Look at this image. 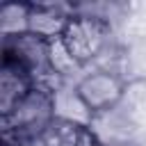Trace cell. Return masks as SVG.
<instances>
[{
  "label": "cell",
  "mask_w": 146,
  "mask_h": 146,
  "mask_svg": "<svg viewBox=\"0 0 146 146\" xmlns=\"http://www.w3.org/2000/svg\"><path fill=\"white\" fill-rule=\"evenodd\" d=\"M55 119V103L52 96L39 87H32L16 105L14 110L2 116V135L5 137H30V135H43V130Z\"/></svg>",
  "instance_id": "cell-1"
},
{
  "label": "cell",
  "mask_w": 146,
  "mask_h": 146,
  "mask_svg": "<svg viewBox=\"0 0 146 146\" xmlns=\"http://www.w3.org/2000/svg\"><path fill=\"white\" fill-rule=\"evenodd\" d=\"M62 39L82 66L94 64L96 57L114 41L112 39V25H107L103 21H96V18L78 16V14L66 25Z\"/></svg>",
  "instance_id": "cell-2"
},
{
  "label": "cell",
  "mask_w": 146,
  "mask_h": 146,
  "mask_svg": "<svg viewBox=\"0 0 146 146\" xmlns=\"http://www.w3.org/2000/svg\"><path fill=\"white\" fill-rule=\"evenodd\" d=\"M75 89L94 116L112 112L114 107L121 105V100L125 96L123 78L116 73H110V71H98V68L87 71L80 80H75Z\"/></svg>",
  "instance_id": "cell-3"
},
{
  "label": "cell",
  "mask_w": 146,
  "mask_h": 146,
  "mask_svg": "<svg viewBox=\"0 0 146 146\" xmlns=\"http://www.w3.org/2000/svg\"><path fill=\"white\" fill-rule=\"evenodd\" d=\"M48 46H50V41L32 34V32L7 36V39H2V59H11L21 68H25L32 78H36L50 68Z\"/></svg>",
  "instance_id": "cell-4"
},
{
  "label": "cell",
  "mask_w": 146,
  "mask_h": 146,
  "mask_svg": "<svg viewBox=\"0 0 146 146\" xmlns=\"http://www.w3.org/2000/svg\"><path fill=\"white\" fill-rule=\"evenodd\" d=\"M75 16V5H64V2H32L30 5V23H27V32L52 41L59 39L66 30V25L71 23V18Z\"/></svg>",
  "instance_id": "cell-5"
},
{
  "label": "cell",
  "mask_w": 146,
  "mask_h": 146,
  "mask_svg": "<svg viewBox=\"0 0 146 146\" xmlns=\"http://www.w3.org/2000/svg\"><path fill=\"white\" fill-rule=\"evenodd\" d=\"M32 75L21 68L18 64H14L11 59H2V68H0V110L2 116H7L14 105L32 89Z\"/></svg>",
  "instance_id": "cell-6"
},
{
  "label": "cell",
  "mask_w": 146,
  "mask_h": 146,
  "mask_svg": "<svg viewBox=\"0 0 146 146\" xmlns=\"http://www.w3.org/2000/svg\"><path fill=\"white\" fill-rule=\"evenodd\" d=\"M52 103H55V119H64L68 123H75V125H82V128H91L96 116L91 114V110L80 98V94H78L73 82L62 87L52 96Z\"/></svg>",
  "instance_id": "cell-7"
},
{
  "label": "cell",
  "mask_w": 146,
  "mask_h": 146,
  "mask_svg": "<svg viewBox=\"0 0 146 146\" xmlns=\"http://www.w3.org/2000/svg\"><path fill=\"white\" fill-rule=\"evenodd\" d=\"M48 64H50V68H52L59 78H64L66 82H73V84H75L73 78L80 80V78L84 75V68H87V66H82V64L73 57V52L68 50V46L64 43L62 36L50 41V46H48Z\"/></svg>",
  "instance_id": "cell-8"
},
{
  "label": "cell",
  "mask_w": 146,
  "mask_h": 146,
  "mask_svg": "<svg viewBox=\"0 0 146 146\" xmlns=\"http://www.w3.org/2000/svg\"><path fill=\"white\" fill-rule=\"evenodd\" d=\"M32 2H5L0 7V34L2 39L27 32Z\"/></svg>",
  "instance_id": "cell-9"
},
{
  "label": "cell",
  "mask_w": 146,
  "mask_h": 146,
  "mask_svg": "<svg viewBox=\"0 0 146 146\" xmlns=\"http://www.w3.org/2000/svg\"><path fill=\"white\" fill-rule=\"evenodd\" d=\"M82 130H84L82 125L68 123L64 119H52V123L43 130V137H46L48 146H78Z\"/></svg>",
  "instance_id": "cell-10"
},
{
  "label": "cell",
  "mask_w": 146,
  "mask_h": 146,
  "mask_svg": "<svg viewBox=\"0 0 146 146\" xmlns=\"http://www.w3.org/2000/svg\"><path fill=\"white\" fill-rule=\"evenodd\" d=\"M16 146H48L43 135H30V137H18Z\"/></svg>",
  "instance_id": "cell-11"
}]
</instances>
